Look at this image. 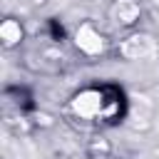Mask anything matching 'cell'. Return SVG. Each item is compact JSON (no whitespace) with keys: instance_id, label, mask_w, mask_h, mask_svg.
<instances>
[{"instance_id":"6da1fadb","label":"cell","mask_w":159,"mask_h":159,"mask_svg":"<svg viewBox=\"0 0 159 159\" xmlns=\"http://www.w3.org/2000/svg\"><path fill=\"white\" fill-rule=\"evenodd\" d=\"M127 94L119 84L114 82H94L82 89H77L70 102H67V114L92 129H104L114 127L124 119L127 114Z\"/></svg>"}]
</instances>
